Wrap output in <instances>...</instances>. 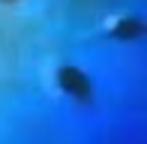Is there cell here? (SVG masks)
Returning <instances> with one entry per match:
<instances>
[]
</instances>
